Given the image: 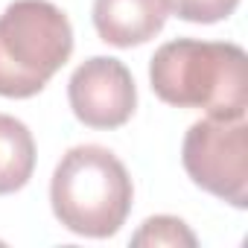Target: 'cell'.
<instances>
[{
    "label": "cell",
    "instance_id": "obj_1",
    "mask_svg": "<svg viewBox=\"0 0 248 248\" xmlns=\"http://www.w3.org/2000/svg\"><path fill=\"white\" fill-rule=\"evenodd\" d=\"M149 82L161 102L236 120L248 108V59L239 44L178 38L158 47Z\"/></svg>",
    "mask_w": 248,
    "mask_h": 248
},
{
    "label": "cell",
    "instance_id": "obj_2",
    "mask_svg": "<svg viewBox=\"0 0 248 248\" xmlns=\"http://www.w3.org/2000/svg\"><path fill=\"white\" fill-rule=\"evenodd\" d=\"M135 187L123 161L105 146H73L62 155L53 181L50 204L56 219L79 236L105 239L126 225Z\"/></svg>",
    "mask_w": 248,
    "mask_h": 248
},
{
    "label": "cell",
    "instance_id": "obj_3",
    "mask_svg": "<svg viewBox=\"0 0 248 248\" xmlns=\"http://www.w3.org/2000/svg\"><path fill=\"white\" fill-rule=\"evenodd\" d=\"M73 27L50 0H15L0 15V96L30 99L64 67Z\"/></svg>",
    "mask_w": 248,
    "mask_h": 248
},
{
    "label": "cell",
    "instance_id": "obj_4",
    "mask_svg": "<svg viewBox=\"0 0 248 248\" xmlns=\"http://www.w3.org/2000/svg\"><path fill=\"white\" fill-rule=\"evenodd\" d=\"M181 161L196 187L210 196L248 207V123L245 117H204L187 129Z\"/></svg>",
    "mask_w": 248,
    "mask_h": 248
},
{
    "label": "cell",
    "instance_id": "obj_5",
    "mask_svg": "<svg viewBox=\"0 0 248 248\" xmlns=\"http://www.w3.org/2000/svg\"><path fill=\"white\" fill-rule=\"evenodd\" d=\"M67 99L79 123L91 129H120L138 108V88L129 67L111 56L82 62L70 82Z\"/></svg>",
    "mask_w": 248,
    "mask_h": 248
},
{
    "label": "cell",
    "instance_id": "obj_6",
    "mask_svg": "<svg viewBox=\"0 0 248 248\" xmlns=\"http://www.w3.org/2000/svg\"><path fill=\"white\" fill-rule=\"evenodd\" d=\"M170 18V0H93L96 35L111 47H140Z\"/></svg>",
    "mask_w": 248,
    "mask_h": 248
},
{
    "label": "cell",
    "instance_id": "obj_7",
    "mask_svg": "<svg viewBox=\"0 0 248 248\" xmlns=\"http://www.w3.org/2000/svg\"><path fill=\"white\" fill-rule=\"evenodd\" d=\"M35 170V140L27 123L0 114V196L27 187Z\"/></svg>",
    "mask_w": 248,
    "mask_h": 248
},
{
    "label": "cell",
    "instance_id": "obj_8",
    "mask_svg": "<svg viewBox=\"0 0 248 248\" xmlns=\"http://www.w3.org/2000/svg\"><path fill=\"white\" fill-rule=\"evenodd\" d=\"M132 245L138 248H193L196 245V233L187 228V222H181L178 216H149L138 233H132Z\"/></svg>",
    "mask_w": 248,
    "mask_h": 248
},
{
    "label": "cell",
    "instance_id": "obj_9",
    "mask_svg": "<svg viewBox=\"0 0 248 248\" xmlns=\"http://www.w3.org/2000/svg\"><path fill=\"white\" fill-rule=\"evenodd\" d=\"M239 0H170V12L190 24H216L233 15Z\"/></svg>",
    "mask_w": 248,
    "mask_h": 248
}]
</instances>
